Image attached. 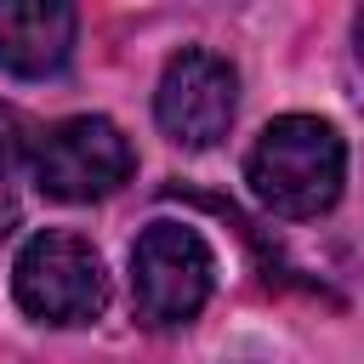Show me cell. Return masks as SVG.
<instances>
[{
	"mask_svg": "<svg viewBox=\"0 0 364 364\" xmlns=\"http://www.w3.org/2000/svg\"><path fill=\"white\" fill-rule=\"evenodd\" d=\"M245 176H250V193L273 216H290V222L318 216V210L336 205L341 176H347L341 131L318 114H284L256 136Z\"/></svg>",
	"mask_w": 364,
	"mask_h": 364,
	"instance_id": "6da1fadb",
	"label": "cell"
},
{
	"mask_svg": "<svg viewBox=\"0 0 364 364\" xmlns=\"http://www.w3.org/2000/svg\"><path fill=\"white\" fill-rule=\"evenodd\" d=\"M11 290H17V307L40 324H91L108 301L102 256L91 250V239L68 228H46L17 250Z\"/></svg>",
	"mask_w": 364,
	"mask_h": 364,
	"instance_id": "7a4b0ae2",
	"label": "cell"
},
{
	"mask_svg": "<svg viewBox=\"0 0 364 364\" xmlns=\"http://www.w3.org/2000/svg\"><path fill=\"white\" fill-rule=\"evenodd\" d=\"M216 284V256L188 222H148L131 245V301L154 330L188 324Z\"/></svg>",
	"mask_w": 364,
	"mask_h": 364,
	"instance_id": "3957f363",
	"label": "cell"
},
{
	"mask_svg": "<svg viewBox=\"0 0 364 364\" xmlns=\"http://www.w3.org/2000/svg\"><path fill=\"white\" fill-rule=\"evenodd\" d=\"M28 171L51 199L85 205V199H108L114 188H125L131 171H136V154H131V142L114 119L74 114V119L40 131V148H34Z\"/></svg>",
	"mask_w": 364,
	"mask_h": 364,
	"instance_id": "277c9868",
	"label": "cell"
},
{
	"mask_svg": "<svg viewBox=\"0 0 364 364\" xmlns=\"http://www.w3.org/2000/svg\"><path fill=\"white\" fill-rule=\"evenodd\" d=\"M233 108H239V74L228 57L188 46L165 63L159 91H154V114L176 148H216L233 125Z\"/></svg>",
	"mask_w": 364,
	"mask_h": 364,
	"instance_id": "5b68a950",
	"label": "cell"
},
{
	"mask_svg": "<svg viewBox=\"0 0 364 364\" xmlns=\"http://www.w3.org/2000/svg\"><path fill=\"white\" fill-rule=\"evenodd\" d=\"M74 6L57 0H6L0 6V63L23 80H46L74 51Z\"/></svg>",
	"mask_w": 364,
	"mask_h": 364,
	"instance_id": "8992f818",
	"label": "cell"
},
{
	"mask_svg": "<svg viewBox=\"0 0 364 364\" xmlns=\"http://www.w3.org/2000/svg\"><path fill=\"white\" fill-rule=\"evenodd\" d=\"M34 148H40V131H34L17 108L0 102V182L17 176L23 165H34Z\"/></svg>",
	"mask_w": 364,
	"mask_h": 364,
	"instance_id": "52a82bcc",
	"label": "cell"
},
{
	"mask_svg": "<svg viewBox=\"0 0 364 364\" xmlns=\"http://www.w3.org/2000/svg\"><path fill=\"white\" fill-rule=\"evenodd\" d=\"M358 57H364V11H358Z\"/></svg>",
	"mask_w": 364,
	"mask_h": 364,
	"instance_id": "ba28073f",
	"label": "cell"
},
{
	"mask_svg": "<svg viewBox=\"0 0 364 364\" xmlns=\"http://www.w3.org/2000/svg\"><path fill=\"white\" fill-rule=\"evenodd\" d=\"M6 222H11V210H6V205H0V233H6Z\"/></svg>",
	"mask_w": 364,
	"mask_h": 364,
	"instance_id": "9c48e42d",
	"label": "cell"
}]
</instances>
